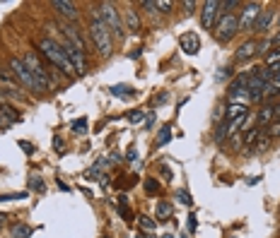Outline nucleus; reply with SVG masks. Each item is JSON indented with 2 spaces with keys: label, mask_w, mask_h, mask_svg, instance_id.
<instances>
[{
  "label": "nucleus",
  "mask_w": 280,
  "mask_h": 238,
  "mask_svg": "<svg viewBox=\"0 0 280 238\" xmlns=\"http://www.w3.org/2000/svg\"><path fill=\"white\" fill-rule=\"evenodd\" d=\"M217 10H220V0H206L203 3V10H200V24H203V29H213L215 27Z\"/></svg>",
  "instance_id": "nucleus-9"
},
{
  "label": "nucleus",
  "mask_w": 280,
  "mask_h": 238,
  "mask_svg": "<svg viewBox=\"0 0 280 238\" xmlns=\"http://www.w3.org/2000/svg\"><path fill=\"white\" fill-rule=\"evenodd\" d=\"M227 135H230V127H227V120H222V123L217 125V130H215V142L222 144L225 140H227Z\"/></svg>",
  "instance_id": "nucleus-22"
},
{
  "label": "nucleus",
  "mask_w": 280,
  "mask_h": 238,
  "mask_svg": "<svg viewBox=\"0 0 280 238\" xmlns=\"http://www.w3.org/2000/svg\"><path fill=\"white\" fill-rule=\"evenodd\" d=\"M128 159H130V161H136V159H138V152H136V147H133V149H128Z\"/></svg>",
  "instance_id": "nucleus-45"
},
{
  "label": "nucleus",
  "mask_w": 280,
  "mask_h": 238,
  "mask_svg": "<svg viewBox=\"0 0 280 238\" xmlns=\"http://www.w3.org/2000/svg\"><path fill=\"white\" fill-rule=\"evenodd\" d=\"M256 51H258V44L254 39H249L247 44H241V48L237 51V60H249V58H254L256 56Z\"/></svg>",
  "instance_id": "nucleus-16"
},
{
  "label": "nucleus",
  "mask_w": 280,
  "mask_h": 238,
  "mask_svg": "<svg viewBox=\"0 0 280 238\" xmlns=\"http://www.w3.org/2000/svg\"><path fill=\"white\" fill-rule=\"evenodd\" d=\"M261 10H264L261 3H247L244 5V10H241V15H239V32H254Z\"/></svg>",
  "instance_id": "nucleus-7"
},
{
  "label": "nucleus",
  "mask_w": 280,
  "mask_h": 238,
  "mask_svg": "<svg viewBox=\"0 0 280 238\" xmlns=\"http://www.w3.org/2000/svg\"><path fill=\"white\" fill-rule=\"evenodd\" d=\"M53 10L63 17L65 22H75L78 19V5L70 0H53Z\"/></svg>",
  "instance_id": "nucleus-11"
},
{
  "label": "nucleus",
  "mask_w": 280,
  "mask_h": 238,
  "mask_svg": "<svg viewBox=\"0 0 280 238\" xmlns=\"http://www.w3.org/2000/svg\"><path fill=\"white\" fill-rule=\"evenodd\" d=\"M225 116H227V123H232L237 118H244L247 116V106H241V103H227Z\"/></svg>",
  "instance_id": "nucleus-18"
},
{
  "label": "nucleus",
  "mask_w": 280,
  "mask_h": 238,
  "mask_svg": "<svg viewBox=\"0 0 280 238\" xmlns=\"http://www.w3.org/2000/svg\"><path fill=\"white\" fill-rule=\"evenodd\" d=\"M29 188H32V190H44V183H41V178H36V176H34L32 183H29Z\"/></svg>",
  "instance_id": "nucleus-40"
},
{
  "label": "nucleus",
  "mask_w": 280,
  "mask_h": 238,
  "mask_svg": "<svg viewBox=\"0 0 280 238\" xmlns=\"http://www.w3.org/2000/svg\"><path fill=\"white\" fill-rule=\"evenodd\" d=\"M20 144H22V149L27 152V154H32V152H34V147H32L29 142H20Z\"/></svg>",
  "instance_id": "nucleus-43"
},
{
  "label": "nucleus",
  "mask_w": 280,
  "mask_h": 238,
  "mask_svg": "<svg viewBox=\"0 0 280 238\" xmlns=\"http://www.w3.org/2000/svg\"><path fill=\"white\" fill-rule=\"evenodd\" d=\"M63 46V51L68 53V58H70V63H72V68H75V72L78 75H85V70H87V60H85V53H80L75 46H70L68 41H63L61 44Z\"/></svg>",
  "instance_id": "nucleus-10"
},
{
  "label": "nucleus",
  "mask_w": 280,
  "mask_h": 238,
  "mask_svg": "<svg viewBox=\"0 0 280 238\" xmlns=\"http://www.w3.org/2000/svg\"><path fill=\"white\" fill-rule=\"evenodd\" d=\"M111 92H114V94H119V96H128V94H133L130 89H126V84H119V87H111Z\"/></svg>",
  "instance_id": "nucleus-38"
},
{
  "label": "nucleus",
  "mask_w": 280,
  "mask_h": 238,
  "mask_svg": "<svg viewBox=\"0 0 280 238\" xmlns=\"http://www.w3.org/2000/svg\"><path fill=\"white\" fill-rule=\"evenodd\" d=\"M237 32H239V17L232 15V12H230V15H222L215 22V27H213V36H215V41H220V44L230 41Z\"/></svg>",
  "instance_id": "nucleus-4"
},
{
  "label": "nucleus",
  "mask_w": 280,
  "mask_h": 238,
  "mask_svg": "<svg viewBox=\"0 0 280 238\" xmlns=\"http://www.w3.org/2000/svg\"><path fill=\"white\" fill-rule=\"evenodd\" d=\"M155 214H157V222H167V219H172V214H174V207H172V202H167V200H160L157 207H155Z\"/></svg>",
  "instance_id": "nucleus-17"
},
{
  "label": "nucleus",
  "mask_w": 280,
  "mask_h": 238,
  "mask_svg": "<svg viewBox=\"0 0 280 238\" xmlns=\"http://www.w3.org/2000/svg\"><path fill=\"white\" fill-rule=\"evenodd\" d=\"M15 123H20V113H17L12 106L3 103V106H0V127L8 130V127H12Z\"/></svg>",
  "instance_id": "nucleus-14"
},
{
  "label": "nucleus",
  "mask_w": 280,
  "mask_h": 238,
  "mask_svg": "<svg viewBox=\"0 0 280 238\" xmlns=\"http://www.w3.org/2000/svg\"><path fill=\"white\" fill-rule=\"evenodd\" d=\"M99 8V15H102V22L109 27V32L114 36H123V22H121V15L119 10L114 8V3H102V5H97Z\"/></svg>",
  "instance_id": "nucleus-5"
},
{
  "label": "nucleus",
  "mask_w": 280,
  "mask_h": 238,
  "mask_svg": "<svg viewBox=\"0 0 280 238\" xmlns=\"http://www.w3.org/2000/svg\"><path fill=\"white\" fill-rule=\"evenodd\" d=\"M61 27H63L61 32L65 34V41H68L70 46H75V48H78L80 53H85V51H87V41H85V36H82L80 27H78V24H75V22H65V19H63V22H61Z\"/></svg>",
  "instance_id": "nucleus-8"
},
{
  "label": "nucleus",
  "mask_w": 280,
  "mask_h": 238,
  "mask_svg": "<svg viewBox=\"0 0 280 238\" xmlns=\"http://www.w3.org/2000/svg\"><path fill=\"white\" fill-rule=\"evenodd\" d=\"M179 46L184 48L186 56H196V53L200 51V39H198V34H196V32H186V34H181V39H179Z\"/></svg>",
  "instance_id": "nucleus-12"
},
{
  "label": "nucleus",
  "mask_w": 280,
  "mask_h": 238,
  "mask_svg": "<svg viewBox=\"0 0 280 238\" xmlns=\"http://www.w3.org/2000/svg\"><path fill=\"white\" fill-rule=\"evenodd\" d=\"M136 238H143V236H140V233H138V236H136Z\"/></svg>",
  "instance_id": "nucleus-49"
},
{
  "label": "nucleus",
  "mask_w": 280,
  "mask_h": 238,
  "mask_svg": "<svg viewBox=\"0 0 280 238\" xmlns=\"http://www.w3.org/2000/svg\"><path fill=\"white\" fill-rule=\"evenodd\" d=\"M176 198L181 200V202H184V205H193L191 195H189V192H186V190H176Z\"/></svg>",
  "instance_id": "nucleus-37"
},
{
  "label": "nucleus",
  "mask_w": 280,
  "mask_h": 238,
  "mask_svg": "<svg viewBox=\"0 0 280 238\" xmlns=\"http://www.w3.org/2000/svg\"><path fill=\"white\" fill-rule=\"evenodd\" d=\"M169 140H172V127L169 125H162V130H160V135H157V144H169Z\"/></svg>",
  "instance_id": "nucleus-23"
},
{
  "label": "nucleus",
  "mask_w": 280,
  "mask_h": 238,
  "mask_svg": "<svg viewBox=\"0 0 280 238\" xmlns=\"http://www.w3.org/2000/svg\"><path fill=\"white\" fill-rule=\"evenodd\" d=\"M275 65H280V48H275L266 56V68H275Z\"/></svg>",
  "instance_id": "nucleus-24"
},
{
  "label": "nucleus",
  "mask_w": 280,
  "mask_h": 238,
  "mask_svg": "<svg viewBox=\"0 0 280 238\" xmlns=\"http://www.w3.org/2000/svg\"><path fill=\"white\" fill-rule=\"evenodd\" d=\"M10 72H12L17 82H20L24 89H29L32 94H39V92H41L39 82L34 79V75L29 72V68L22 63V58H12V60H10Z\"/></svg>",
  "instance_id": "nucleus-3"
},
{
  "label": "nucleus",
  "mask_w": 280,
  "mask_h": 238,
  "mask_svg": "<svg viewBox=\"0 0 280 238\" xmlns=\"http://www.w3.org/2000/svg\"><path fill=\"white\" fill-rule=\"evenodd\" d=\"M12 238H29V226H24V224L15 226V231H12Z\"/></svg>",
  "instance_id": "nucleus-27"
},
{
  "label": "nucleus",
  "mask_w": 280,
  "mask_h": 238,
  "mask_svg": "<svg viewBox=\"0 0 280 238\" xmlns=\"http://www.w3.org/2000/svg\"><path fill=\"white\" fill-rule=\"evenodd\" d=\"M256 123H258V127H261V130H264L266 125H271V123H273V106H268V103H266L264 109L258 111Z\"/></svg>",
  "instance_id": "nucleus-20"
},
{
  "label": "nucleus",
  "mask_w": 280,
  "mask_h": 238,
  "mask_svg": "<svg viewBox=\"0 0 280 238\" xmlns=\"http://www.w3.org/2000/svg\"><path fill=\"white\" fill-rule=\"evenodd\" d=\"M247 89H249V96H251L254 101H261V99H264V92H266V82H261V79H258L256 75L251 72Z\"/></svg>",
  "instance_id": "nucleus-15"
},
{
  "label": "nucleus",
  "mask_w": 280,
  "mask_h": 238,
  "mask_svg": "<svg viewBox=\"0 0 280 238\" xmlns=\"http://www.w3.org/2000/svg\"><path fill=\"white\" fill-rule=\"evenodd\" d=\"M3 103H5V92L0 89V106H3Z\"/></svg>",
  "instance_id": "nucleus-48"
},
{
  "label": "nucleus",
  "mask_w": 280,
  "mask_h": 238,
  "mask_svg": "<svg viewBox=\"0 0 280 238\" xmlns=\"http://www.w3.org/2000/svg\"><path fill=\"white\" fill-rule=\"evenodd\" d=\"M232 8H239V0H225V3H220V10H222L225 15H230Z\"/></svg>",
  "instance_id": "nucleus-29"
},
{
  "label": "nucleus",
  "mask_w": 280,
  "mask_h": 238,
  "mask_svg": "<svg viewBox=\"0 0 280 238\" xmlns=\"http://www.w3.org/2000/svg\"><path fill=\"white\" fill-rule=\"evenodd\" d=\"M89 39H92L97 53H99L102 58L111 56V51H114L111 32H109V27H106L102 19H92V24H89Z\"/></svg>",
  "instance_id": "nucleus-2"
},
{
  "label": "nucleus",
  "mask_w": 280,
  "mask_h": 238,
  "mask_svg": "<svg viewBox=\"0 0 280 238\" xmlns=\"http://www.w3.org/2000/svg\"><path fill=\"white\" fill-rule=\"evenodd\" d=\"M273 10H261V15H258V19H256V27H254V32H258V34H264L268 27H271V19H273Z\"/></svg>",
  "instance_id": "nucleus-19"
},
{
  "label": "nucleus",
  "mask_w": 280,
  "mask_h": 238,
  "mask_svg": "<svg viewBox=\"0 0 280 238\" xmlns=\"http://www.w3.org/2000/svg\"><path fill=\"white\" fill-rule=\"evenodd\" d=\"M271 147V137L268 135H261V140H258V149L264 152V149H268Z\"/></svg>",
  "instance_id": "nucleus-39"
},
{
  "label": "nucleus",
  "mask_w": 280,
  "mask_h": 238,
  "mask_svg": "<svg viewBox=\"0 0 280 238\" xmlns=\"http://www.w3.org/2000/svg\"><path fill=\"white\" fill-rule=\"evenodd\" d=\"M181 5L186 8V12H193V8H196V3H193V0H186V3H181Z\"/></svg>",
  "instance_id": "nucleus-42"
},
{
  "label": "nucleus",
  "mask_w": 280,
  "mask_h": 238,
  "mask_svg": "<svg viewBox=\"0 0 280 238\" xmlns=\"http://www.w3.org/2000/svg\"><path fill=\"white\" fill-rule=\"evenodd\" d=\"M22 63L29 68V72H32L34 79L39 82L41 89H44V87H51V89H53V82H51V77H48V70L44 68V63H41L39 58H36V53H24Z\"/></svg>",
  "instance_id": "nucleus-6"
},
{
  "label": "nucleus",
  "mask_w": 280,
  "mask_h": 238,
  "mask_svg": "<svg viewBox=\"0 0 280 238\" xmlns=\"http://www.w3.org/2000/svg\"><path fill=\"white\" fill-rule=\"evenodd\" d=\"M128 29L130 32H140V19H138L136 10H128Z\"/></svg>",
  "instance_id": "nucleus-26"
},
{
  "label": "nucleus",
  "mask_w": 280,
  "mask_h": 238,
  "mask_svg": "<svg viewBox=\"0 0 280 238\" xmlns=\"http://www.w3.org/2000/svg\"><path fill=\"white\" fill-rule=\"evenodd\" d=\"M27 192H10V195H0V202H10V200H24Z\"/></svg>",
  "instance_id": "nucleus-31"
},
{
  "label": "nucleus",
  "mask_w": 280,
  "mask_h": 238,
  "mask_svg": "<svg viewBox=\"0 0 280 238\" xmlns=\"http://www.w3.org/2000/svg\"><path fill=\"white\" fill-rule=\"evenodd\" d=\"M72 130H75V133H85V130H87V120L85 118L75 120V123H72Z\"/></svg>",
  "instance_id": "nucleus-35"
},
{
  "label": "nucleus",
  "mask_w": 280,
  "mask_h": 238,
  "mask_svg": "<svg viewBox=\"0 0 280 238\" xmlns=\"http://www.w3.org/2000/svg\"><path fill=\"white\" fill-rule=\"evenodd\" d=\"M268 137H280V120H273L271 125H268Z\"/></svg>",
  "instance_id": "nucleus-30"
},
{
  "label": "nucleus",
  "mask_w": 280,
  "mask_h": 238,
  "mask_svg": "<svg viewBox=\"0 0 280 238\" xmlns=\"http://www.w3.org/2000/svg\"><path fill=\"white\" fill-rule=\"evenodd\" d=\"M227 75H230V70H222V72H217L215 77H217V79H225V77H227Z\"/></svg>",
  "instance_id": "nucleus-47"
},
{
  "label": "nucleus",
  "mask_w": 280,
  "mask_h": 238,
  "mask_svg": "<svg viewBox=\"0 0 280 238\" xmlns=\"http://www.w3.org/2000/svg\"><path fill=\"white\" fill-rule=\"evenodd\" d=\"M39 53H44V56L56 65L63 75H68V77H75V75H78L75 68H72V63H70V58H68V53L63 51V46L56 44L53 39H41L39 41Z\"/></svg>",
  "instance_id": "nucleus-1"
},
{
  "label": "nucleus",
  "mask_w": 280,
  "mask_h": 238,
  "mask_svg": "<svg viewBox=\"0 0 280 238\" xmlns=\"http://www.w3.org/2000/svg\"><path fill=\"white\" fill-rule=\"evenodd\" d=\"M271 39H266V41H261V44H258V51L256 53H264V56H268V53H271Z\"/></svg>",
  "instance_id": "nucleus-33"
},
{
  "label": "nucleus",
  "mask_w": 280,
  "mask_h": 238,
  "mask_svg": "<svg viewBox=\"0 0 280 238\" xmlns=\"http://www.w3.org/2000/svg\"><path fill=\"white\" fill-rule=\"evenodd\" d=\"M119 212H121V217L126 219V222H133V214H130V209H128V200H126V195H121L119 198Z\"/></svg>",
  "instance_id": "nucleus-21"
},
{
  "label": "nucleus",
  "mask_w": 280,
  "mask_h": 238,
  "mask_svg": "<svg viewBox=\"0 0 280 238\" xmlns=\"http://www.w3.org/2000/svg\"><path fill=\"white\" fill-rule=\"evenodd\" d=\"M143 238H152V236H143Z\"/></svg>",
  "instance_id": "nucleus-51"
},
{
  "label": "nucleus",
  "mask_w": 280,
  "mask_h": 238,
  "mask_svg": "<svg viewBox=\"0 0 280 238\" xmlns=\"http://www.w3.org/2000/svg\"><path fill=\"white\" fill-rule=\"evenodd\" d=\"M273 120H280V106H273Z\"/></svg>",
  "instance_id": "nucleus-44"
},
{
  "label": "nucleus",
  "mask_w": 280,
  "mask_h": 238,
  "mask_svg": "<svg viewBox=\"0 0 280 238\" xmlns=\"http://www.w3.org/2000/svg\"><path fill=\"white\" fill-rule=\"evenodd\" d=\"M256 137H261V127H251V130H249L247 133V140H244V144H254V140H256Z\"/></svg>",
  "instance_id": "nucleus-28"
},
{
  "label": "nucleus",
  "mask_w": 280,
  "mask_h": 238,
  "mask_svg": "<svg viewBox=\"0 0 280 238\" xmlns=\"http://www.w3.org/2000/svg\"><path fill=\"white\" fill-rule=\"evenodd\" d=\"M155 5H157V10H162V12H169V10H172V5H174V3H172V0H157Z\"/></svg>",
  "instance_id": "nucleus-36"
},
{
  "label": "nucleus",
  "mask_w": 280,
  "mask_h": 238,
  "mask_svg": "<svg viewBox=\"0 0 280 238\" xmlns=\"http://www.w3.org/2000/svg\"><path fill=\"white\" fill-rule=\"evenodd\" d=\"M140 229L152 231V229H155V222H152L150 217H140Z\"/></svg>",
  "instance_id": "nucleus-34"
},
{
  "label": "nucleus",
  "mask_w": 280,
  "mask_h": 238,
  "mask_svg": "<svg viewBox=\"0 0 280 238\" xmlns=\"http://www.w3.org/2000/svg\"><path fill=\"white\" fill-rule=\"evenodd\" d=\"M189 231H196V214H189Z\"/></svg>",
  "instance_id": "nucleus-41"
},
{
  "label": "nucleus",
  "mask_w": 280,
  "mask_h": 238,
  "mask_svg": "<svg viewBox=\"0 0 280 238\" xmlns=\"http://www.w3.org/2000/svg\"><path fill=\"white\" fill-rule=\"evenodd\" d=\"M145 192L147 195H160V183L155 181V178H147L145 181Z\"/></svg>",
  "instance_id": "nucleus-25"
},
{
  "label": "nucleus",
  "mask_w": 280,
  "mask_h": 238,
  "mask_svg": "<svg viewBox=\"0 0 280 238\" xmlns=\"http://www.w3.org/2000/svg\"><path fill=\"white\" fill-rule=\"evenodd\" d=\"M164 238H172V236H169V233H167V236H164Z\"/></svg>",
  "instance_id": "nucleus-50"
},
{
  "label": "nucleus",
  "mask_w": 280,
  "mask_h": 238,
  "mask_svg": "<svg viewBox=\"0 0 280 238\" xmlns=\"http://www.w3.org/2000/svg\"><path fill=\"white\" fill-rule=\"evenodd\" d=\"M271 44H273V46H280V32H278V34H275V36H273V39H271Z\"/></svg>",
  "instance_id": "nucleus-46"
},
{
  "label": "nucleus",
  "mask_w": 280,
  "mask_h": 238,
  "mask_svg": "<svg viewBox=\"0 0 280 238\" xmlns=\"http://www.w3.org/2000/svg\"><path fill=\"white\" fill-rule=\"evenodd\" d=\"M0 89H8L10 96H22V92H20V82L12 79L8 68H0Z\"/></svg>",
  "instance_id": "nucleus-13"
},
{
  "label": "nucleus",
  "mask_w": 280,
  "mask_h": 238,
  "mask_svg": "<svg viewBox=\"0 0 280 238\" xmlns=\"http://www.w3.org/2000/svg\"><path fill=\"white\" fill-rule=\"evenodd\" d=\"M128 120L138 125V123H143V120H145V113H143V111H130V113H128Z\"/></svg>",
  "instance_id": "nucleus-32"
}]
</instances>
